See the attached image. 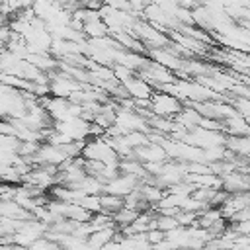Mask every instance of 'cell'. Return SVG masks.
<instances>
[{
  "instance_id": "obj_1",
  "label": "cell",
  "mask_w": 250,
  "mask_h": 250,
  "mask_svg": "<svg viewBox=\"0 0 250 250\" xmlns=\"http://www.w3.org/2000/svg\"><path fill=\"white\" fill-rule=\"evenodd\" d=\"M182 107H184V104L176 96H172V94L154 90V94L150 96V111L154 115H158V117L174 119L182 111Z\"/></svg>"
},
{
  "instance_id": "obj_3",
  "label": "cell",
  "mask_w": 250,
  "mask_h": 250,
  "mask_svg": "<svg viewBox=\"0 0 250 250\" xmlns=\"http://www.w3.org/2000/svg\"><path fill=\"white\" fill-rule=\"evenodd\" d=\"M123 88L127 90L129 98L135 100V102H139V100H150V96L154 94V88L146 80H143L139 74H135L133 78H129L127 82H123Z\"/></svg>"
},
{
  "instance_id": "obj_8",
  "label": "cell",
  "mask_w": 250,
  "mask_h": 250,
  "mask_svg": "<svg viewBox=\"0 0 250 250\" xmlns=\"http://www.w3.org/2000/svg\"><path fill=\"white\" fill-rule=\"evenodd\" d=\"M78 205L84 207L88 213L96 215V213H102V203H100V195H82L78 199Z\"/></svg>"
},
{
  "instance_id": "obj_9",
  "label": "cell",
  "mask_w": 250,
  "mask_h": 250,
  "mask_svg": "<svg viewBox=\"0 0 250 250\" xmlns=\"http://www.w3.org/2000/svg\"><path fill=\"white\" fill-rule=\"evenodd\" d=\"M104 4L113 10H119V12H131V4L127 0H105Z\"/></svg>"
},
{
  "instance_id": "obj_7",
  "label": "cell",
  "mask_w": 250,
  "mask_h": 250,
  "mask_svg": "<svg viewBox=\"0 0 250 250\" xmlns=\"http://www.w3.org/2000/svg\"><path fill=\"white\" fill-rule=\"evenodd\" d=\"M100 203H102V213L111 215V217L125 205L123 197H117V195H111V193H102L100 195Z\"/></svg>"
},
{
  "instance_id": "obj_11",
  "label": "cell",
  "mask_w": 250,
  "mask_h": 250,
  "mask_svg": "<svg viewBox=\"0 0 250 250\" xmlns=\"http://www.w3.org/2000/svg\"><path fill=\"white\" fill-rule=\"evenodd\" d=\"M188 250H207L205 246H201V248H188Z\"/></svg>"
},
{
  "instance_id": "obj_6",
  "label": "cell",
  "mask_w": 250,
  "mask_h": 250,
  "mask_svg": "<svg viewBox=\"0 0 250 250\" xmlns=\"http://www.w3.org/2000/svg\"><path fill=\"white\" fill-rule=\"evenodd\" d=\"M82 33H84L88 39H98V37H105V35H109V29H107V25L104 23V20L98 18V20H90V21H86L84 27H82Z\"/></svg>"
},
{
  "instance_id": "obj_4",
  "label": "cell",
  "mask_w": 250,
  "mask_h": 250,
  "mask_svg": "<svg viewBox=\"0 0 250 250\" xmlns=\"http://www.w3.org/2000/svg\"><path fill=\"white\" fill-rule=\"evenodd\" d=\"M201 113L193 107V105H186V107H182V111L174 117V121L178 123V125H182L184 129H188V131H191V129H195V127H199V123H201Z\"/></svg>"
},
{
  "instance_id": "obj_10",
  "label": "cell",
  "mask_w": 250,
  "mask_h": 250,
  "mask_svg": "<svg viewBox=\"0 0 250 250\" xmlns=\"http://www.w3.org/2000/svg\"><path fill=\"white\" fill-rule=\"evenodd\" d=\"M182 8H188V10H193L197 6H201V0H176Z\"/></svg>"
},
{
  "instance_id": "obj_2",
  "label": "cell",
  "mask_w": 250,
  "mask_h": 250,
  "mask_svg": "<svg viewBox=\"0 0 250 250\" xmlns=\"http://www.w3.org/2000/svg\"><path fill=\"white\" fill-rule=\"evenodd\" d=\"M141 180L131 176V174H119L117 178H113L111 182L105 184L104 188V193H111V195H117V197H127L131 191H135L139 188Z\"/></svg>"
},
{
  "instance_id": "obj_5",
  "label": "cell",
  "mask_w": 250,
  "mask_h": 250,
  "mask_svg": "<svg viewBox=\"0 0 250 250\" xmlns=\"http://www.w3.org/2000/svg\"><path fill=\"white\" fill-rule=\"evenodd\" d=\"M139 191L141 195L145 197V201L150 205V207H156L160 203V199L166 195V189L154 186V184H139Z\"/></svg>"
}]
</instances>
